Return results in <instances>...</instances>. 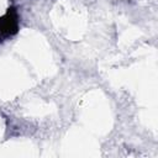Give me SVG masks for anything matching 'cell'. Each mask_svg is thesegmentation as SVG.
Listing matches in <instances>:
<instances>
[{
	"instance_id": "6da1fadb",
	"label": "cell",
	"mask_w": 158,
	"mask_h": 158,
	"mask_svg": "<svg viewBox=\"0 0 158 158\" xmlns=\"http://www.w3.org/2000/svg\"><path fill=\"white\" fill-rule=\"evenodd\" d=\"M19 31V14L17 10L11 6L0 17V42L16 35Z\"/></svg>"
}]
</instances>
